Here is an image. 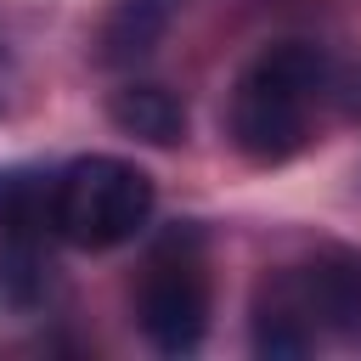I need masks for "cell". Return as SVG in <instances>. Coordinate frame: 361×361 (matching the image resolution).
Listing matches in <instances>:
<instances>
[{
	"label": "cell",
	"instance_id": "cell-5",
	"mask_svg": "<svg viewBox=\"0 0 361 361\" xmlns=\"http://www.w3.org/2000/svg\"><path fill=\"white\" fill-rule=\"evenodd\" d=\"M299 282H305V299L316 310V327L361 338V254L327 248L310 265H299Z\"/></svg>",
	"mask_w": 361,
	"mask_h": 361
},
{
	"label": "cell",
	"instance_id": "cell-9",
	"mask_svg": "<svg viewBox=\"0 0 361 361\" xmlns=\"http://www.w3.org/2000/svg\"><path fill=\"white\" fill-rule=\"evenodd\" d=\"M45 282H51V271H45L39 237H0V305H11V310L39 305Z\"/></svg>",
	"mask_w": 361,
	"mask_h": 361
},
{
	"label": "cell",
	"instance_id": "cell-6",
	"mask_svg": "<svg viewBox=\"0 0 361 361\" xmlns=\"http://www.w3.org/2000/svg\"><path fill=\"white\" fill-rule=\"evenodd\" d=\"M175 11H180V0H113L107 17H102V34H96V62L102 68L147 62L164 45Z\"/></svg>",
	"mask_w": 361,
	"mask_h": 361
},
{
	"label": "cell",
	"instance_id": "cell-7",
	"mask_svg": "<svg viewBox=\"0 0 361 361\" xmlns=\"http://www.w3.org/2000/svg\"><path fill=\"white\" fill-rule=\"evenodd\" d=\"M107 118L124 130V135H135V141H152V147H175L180 135H186V107H180V96L175 90H164V85H118L113 96H107Z\"/></svg>",
	"mask_w": 361,
	"mask_h": 361
},
{
	"label": "cell",
	"instance_id": "cell-4",
	"mask_svg": "<svg viewBox=\"0 0 361 361\" xmlns=\"http://www.w3.org/2000/svg\"><path fill=\"white\" fill-rule=\"evenodd\" d=\"M316 338H322V327H316V310L305 299L299 271L265 276V288L254 299V350L271 361H293V355H310Z\"/></svg>",
	"mask_w": 361,
	"mask_h": 361
},
{
	"label": "cell",
	"instance_id": "cell-3",
	"mask_svg": "<svg viewBox=\"0 0 361 361\" xmlns=\"http://www.w3.org/2000/svg\"><path fill=\"white\" fill-rule=\"evenodd\" d=\"M135 322L152 350L164 355H192L209 333V276L192 243L169 237V248L152 254L141 293H135Z\"/></svg>",
	"mask_w": 361,
	"mask_h": 361
},
{
	"label": "cell",
	"instance_id": "cell-1",
	"mask_svg": "<svg viewBox=\"0 0 361 361\" xmlns=\"http://www.w3.org/2000/svg\"><path fill=\"white\" fill-rule=\"evenodd\" d=\"M322 90H327V56L316 45L305 39L265 45L231 85V102H226L231 147L259 169L288 164L310 141V107Z\"/></svg>",
	"mask_w": 361,
	"mask_h": 361
},
{
	"label": "cell",
	"instance_id": "cell-8",
	"mask_svg": "<svg viewBox=\"0 0 361 361\" xmlns=\"http://www.w3.org/2000/svg\"><path fill=\"white\" fill-rule=\"evenodd\" d=\"M51 192L56 175L45 169H0V237H45L51 231Z\"/></svg>",
	"mask_w": 361,
	"mask_h": 361
},
{
	"label": "cell",
	"instance_id": "cell-2",
	"mask_svg": "<svg viewBox=\"0 0 361 361\" xmlns=\"http://www.w3.org/2000/svg\"><path fill=\"white\" fill-rule=\"evenodd\" d=\"M152 175L135 169L130 158H73L56 169L51 192V231L68 237L73 248H118L152 220Z\"/></svg>",
	"mask_w": 361,
	"mask_h": 361
}]
</instances>
